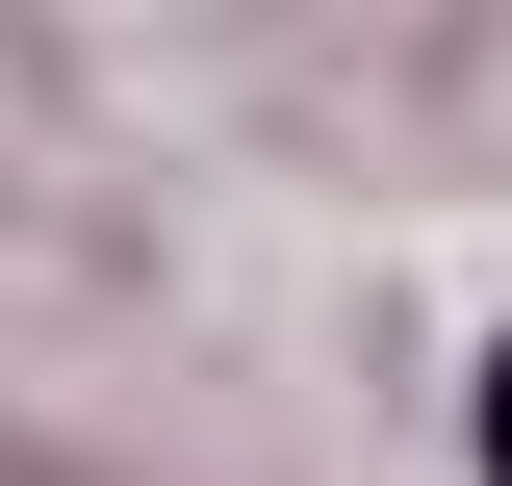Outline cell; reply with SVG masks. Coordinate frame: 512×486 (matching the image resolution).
I'll list each match as a JSON object with an SVG mask.
<instances>
[{"label": "cell", "instance_id": "1", "mask_svg": "<svg viewBox=\"0 0 512 486\" xmlns=\"http://www.w3.org/2000/svg\"><path fill=\"white\" fill-rule=\"evenodd\" d=\"M487 486H512V359H487Z\"/></svg>", "mask_w": 512, "mask_h": 486}]
</instances>
